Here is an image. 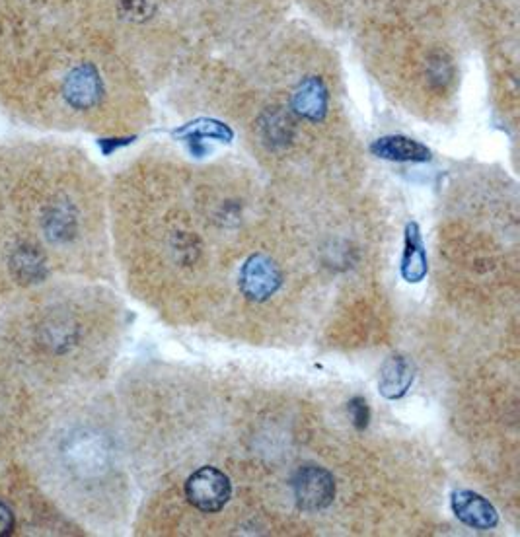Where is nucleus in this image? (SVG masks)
Listing matches in <instances>:
<instances>
[{
    "instance_id": "1",
    "label": "nucleus",
    "mask_w": 520,
    "mask_h": 537,
    "mask_svg": "<svg viewBox=\"0 0 520 537\" xmlns=\"http://www.w3.org/2000/svg\"><path fill=\"white\" fill-rule=\"evenodd\" d=\"M186 495L201 512H219L230 501V479L217 467H199L187 479Z\"/></svg>"
},
{
    "instance_id": "2",
    "label": "nucleus",
    "mask_w": 520,
    "mask_h": 537,
    "mask_svg": "<svg viewBox=\"0 0 520 537\" xmlns=\"http://www.w3.org/2000/svg\"><path fill=\"white\" fill-rule=\"evenodd\" d=\"M293 493L300 510H324L335 499L334 475L324 467H300L293 477Z\"/></svg>"
},
{
    "instance_id": "3",
    "label": "nucleus",
    "mask_w": 520,
    "mask_h": 537,
    "mask_svg": "<svg viewBox=\"0 0 520 537\" xmlns=\"http://www.w3.org/2000/svg\"><path fill=\"white\" fill-rule=\"evenodd\" d=\"M283 285V273L279 265L263 255L256 253L246 259L240 271V290L252 302L269 300Z\"/></svg>"
},
{
    "instance_id": "4",
    "label": "nucleus",
    "mask_w": 520,
    "mask_h": 537,
    "mask_svg": "<svg viewBox=\"0 0 520 537\" xmlns=\"http://www.w3.org/2000/svg\"><path fill=\"white\" fill-rule=\"evenodd\" d=\"M454 516L474 530H493L499 524V514L495 506L474 491H454L452 493Z\"/></svg>"
},
{
    "instance_id": "5",
    "label": "nucleus",
    "mask_w": 520,
    "mask_h": 537,
    "mask_svg": "<svg viewBox=\"0 0 520 537\" xmlns=\"http://www.w3.org/2000/svg\"><path fill=\"white\" fill-rule=\"evenodd\" d=\"M63 94L67 102L76 109L94 108L102 98L100 74L90 65H82L71 72L65 80Z\"/></svg>"
},
{
    "instance_id": "6",
    "label": "nucleus",
    "mask_w": 520,
    "mask_h": 537,
    "mask_svg": "<svg viewBox=\"0 0 520 537\" xmlns=\"http://www.w3.org/2000/svg\"><path fill=\"white\" fill-rule=\"evenodd\" d=\"M293 109L302 119L322 121L328 113V90L324 82L316 76L302 80L293 94Z\"/></svg>"
},
{
    "instance_id": "7",
    "label": "nucleus",
    "mask_w": 520,
    "mask_h": 537,
    "mask_svg": "<svg viewBox=\"0 0 520 537\" xmlns=\"http://www.w3.org/2000/svg\"><path fill=\"white\" fill-rule=\"evenodd\" d=\"M402 277L409 285H417L427 277L429 263H427V250L421 238V230L415 222L406 226V242H404V255L400 265Z\"/></svg>"
},
{
    "instance_id": "8",
    "label": "nucleus",
    "mask_w": 520,
    "mask_h": 537,
    "mask_svg": "<svg viewBox=\"0 0 520 537\" xmlns=\"http://www.w3.org/2000/svg\"><path fill=\"white\" fill-rule=\"evenodd\" d=\"M415 378V368L408 358L390 357L380 370V380H378V390L386 399H400L408 394L411 384Z\"/></svg>"
},
{
    "instance_id": "9",
    "label": "nucleus",
    "mask_w": 520,
    "mask_h": 537,
    "mask_svg": "<svg viewBox=\"0 0 520 537\" xmlns=\"http://www.w3.org/2000/svg\"><path fill=\"white\" fill-rule=\"evenodd\" d=\"M371 152L382 160H392V162H427V160H431V150L425 144L417 143V141L402 137V135L382 137V139L374 141Z\"/></svg>"
},
{
    "instance_id": "10",
    "label": "nucleus",
    "mask_w": 520,
    "mask_h": 537,
    "mask_svg": "<svg viewBox=\"0 0 520 537\" xmlns=\"http://www.w3.org/2000/svg\"><path fill=\"white\" fill-rule=\"evenodd\" d=\"M178 139H184V141H191V139H217V141H232L234 133L228 125H224L221 121H215V119H197L193 123H187L182 129H178L174 133Z\"/></svg>"
},
{
    "instance_id": "11",
    "label": "nucleus",
    "mask_w": 520,
    "mask_h": 537,
    "mask_svg": "<svg viewBox=\"0 0 520 537\" xmlns=\"http://www.w3.org/2000/svg\"><path fill=\"white\" fill-rule=\"evenodd\" d=\"M293 133V123L281 115V113H273L269 119V125H265V135L267 139H271L273 143H285L291 139Z\"/></svg>"
},
{
    "instance_id": "12",
    "label": "nucleus",
    "mask_w": 520,
    "mask_h": 537,
    "mask_svg": "<svg viewBox=\"0 0 520 537\" xmlns=\"http://www.w3.org/2000/svg\"><path fill=\"white\" fill-rule=\"evenodd\" d=\"M347 411H349V417L355 425L357 430H365L369 427V421H371V409H369V403L365 397L357 395L353 397L349 403H347Z\"/></svg>"
},
{
    "instance_id": "13",
    "label": "nucleus",
    "mask_w": 520,
    "mask_h": 537,
    "mask_svg": "<svg viewBox=\"0 0 520 537\" xmlns=\"http://www.w3.org/2000/svg\"><path fill=\"white\" fill-rule=\"evenodd\" d=\"M12 516L6 510V506L0 502V534H8L12 530Z\"/></svg>"
}]
</instances>
